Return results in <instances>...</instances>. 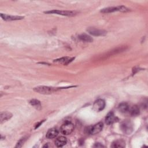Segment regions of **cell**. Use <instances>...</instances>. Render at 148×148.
<instances>
[{
    "instance_id": "6da1fadb",
    "label": "cell",
    "mask_w": 148,
    "mask_h": 148,
    "mask_svg": "<svg viewBox=\"0 0 148 148\" xmlns=\"http://www.w3.org/2000/svg\"><path fill=\"white\" fill-rule=\"evenodd\" d=\"M60 88H54L51 87H48V86H39L35 87L34 88V91L38 92L39 94H50L57 90H58Z\"/></svg>"
},
{
    "instance_id": "7a4b0ae2",
    "label": "cell",
    "mask_w": 148,
    "mask_h": 148,
    "mask_svg": "<svg viewBox=\"0 0 148 148\" xmlns=\"http://www.w3.org/2000/svg\"><path fill=\"white\" fill-rule=\"evenodd\" d=\"M129 10L130 9L124 6H119L116 7H109V8L102 9L101 10V12L103 13H112L117 11L121 12H128Z\"/></svg>"
},
{
    "instance_id": "3957f363",
    "label": "cell",
    "mask_w": 148,
    "mask_h": 148,
    "mask_svg": "<svg viewBox=\"0 0 148 148\" xmlns=\"http://www.w3.org/2000/svg\"><path fill=\"white\" fill-rule=\"evenodd\" d=\"M120 128L121 131L127 135H130L133 131L132 123L129 120H125L122 122Z\"/></svg>"
},
{
    "instance_id": "277c9868",
    "label": "cell",
    "mask_w": 148,
    "mask_h": 148,
    "mask_svg": "<svg viewBox=\"0 0 148 148\" xmlns=\"http://www.w3.org/2000/svg\"><path fill=\"white\" fill-rule=\"evenodd\" d=\"M74 130L73 124L69 121H66L64 123L61 127V132L64 135H69L71 134Z\"/></svg>"
},
{
    "instance_id": "5b68a950",
    "label": "cell",
    "mask_w": 148,
    "mask_h": 148,
    "mask_svg": "<svg viewBox=\"0 0 148 148\" xmlns=\"http://www.w3.org/2000/svg\"><path fill=\"white\" fill-rule=\"evenodd\" d=\"M103 125L102 122H99L98 123L95 124L93 126H90L87 128V133L88 134L94 135L101 132L103 128Z\"/></svg>"
},
{
    "instance_id": "8992f818",
    "label": "cell",
    "mask_w": 148,
    "mask_h": 148,
    "mask_svg": "<svg viewBox=\"0 0 148 148\" xmlns=\"http://www.w3.org/2000/svg\"><path fill=\"white\" fill-rule=\"evenodd\" d=\"M105 106V102L103 99H98L96 100L92 106V109L95 112H100L102 110Z\"/></svg>"
},
{
    "instance_id": "52a82bcc",
    "label": "cell",
    "mask_w": 148,
    "mask_h": 148,
    "mask_svg": "<svg viewBox=\"0 0 148 148\" xmlns=\"http://www.w3.org/2000/svg\"><path fill=\"white\" fill-rule=\"evenodd\" d=\"M45 13H54L62 16H73L76 14V13L73 11H68V10H53L50 11H47L45 12Z\"/></svg>"
},
{
    "instance_id": "ba28073f",
    "label": "cell",
    "mask_w": 148,
    "mask_h": 148,
    "mask_svg": "<svg viewBox=\"0 0 148 148\" xmlns=\"http://www.w3.org/2000/svg\"><path fill=\"white\" fill-rule=\"evenodd\" d=\"M87 31L88 32L89 34L94 36H104L106 34V31H105V30L97 29L92 27L88 28Z\"/></svg>"
},
{
    "instance_id": "9c48e42d",
    "label": "cell",
    "mask_w": 148,
    "mask_h": 148,
    "mask_svg": "<svg viewBox=\"0 0 148 148\" xmlns=\"http://www.w3.org/2000/svg\"><path fill=\"white\" fill-rule=\"evenodd\" d=\"M117 120L118 118L114 116V113L112 112H109L105 118V122L108 125L112 124L113 123L117 121Z\"/></svg>"
},
{
    "instance_id": "30bf717a",
    "label": "cell",
    "mask_w": 148,
    "mask_h": 148,
    "mask_svg": "<svg viewBox=\"0 0 148 148\" xmlns=\"http://www.w3.org/2000/svg\"><path fill=\"white\" fill-rule=\"evenodd\" d=\"M1 17L2 18L3 20L5 21H13V20H19L24 18L23 16H12L8 15L6 14H1Z\"/></svg>"
},
{
    "instance_id": "8fae6325",
    "label": "cell",
    "mask_w": 148,
    "mask_h": 148,
    "mask_svg": "<svg viewBox=\"0 0 148 148\" xmlns=\"http://www.w3.org/2000/svg\"><path fill=\"white\" fill-rule=\"evenodd\" d=\"M75 58L74 57H62L59 59L55 60L54 61V62L58 63V64H61L63 65H67L69 63H70Z\"/></svg>"
},
{
    "instance_id": "7c38bea8",
    "label": "cell",
    "mask_w": 148,
    "mask_h": 148,
    "mask_svg": "<svg viewBox=\"0 0 148 148\" xmlns=\"http://www.w3.org/2000/svg\"><path fill=\"white\" fill-rule=\"evenodd\" d=\"M12 117V114L8 112H1L0 114V121L2 124L8 120H9Z\"/></svg>"
},
{
    "instance_id": "4fadbf2b",
    "label": "cell",
    "mask_w": 148,
    "mask_h": 148,
    "mask_svg": "<svg viewBox=\"0 0 148 148\" xmlns=\"http://www.w3.org/2000/svg\"><path fill=\"white\" fill-rule=\"evenodd\" d=\"M58 134V131L55 128H53L50 129L46 133V138L48 139H53L56 138Z\"/></svg>"
},
{
    "instance_id": "5bb4252c",
    "label": "cell",
    "mask_w": 148,
    "mask_h": 148,
    "mask_svg": "<svg viewBox=\"0 0 148 148\" xmlns=\"http://www.w3.org/2000/svg\"><path fill=\"white\" fill-rule=\"evenodd\" d=\"M67 142L66 138L64 136H60L55 141V145L57 147H62L66 145Z\"/></svg>"
},
{
    "instance_id": "9a60e30c",
    "label": "cell",
    "mask_w": 148,
    "mask_h": 148,
    "mask_svg": "<svg viewBox=\"0 0 148 148\" xmlns=\"http://www.w3.org/2000/svg\"><path fill=\"white\" fill-rule=\"evenodd\" d=\"M128 111H129V113H130V114L132 116H136L140 113L139 108L137 105H134L132 107H131L130 108H129Z\"/></svg>"
},
{
    "instance_id": "2e32d148",
    "label": "cell",
    "mask_w": 148,
    "mask_h": 148,
    "mask_svg": "<svg viewBox=\"0 0 148 148\" xmlns=\"http://www.w3.org/2000/svg\"><path fill=\"white\" fill-rule=\"evenodd\" d=\"M125 146V142L122 140H117L113 142L111 145L112 147H124Z\"/></svg>"
},
{
    "instance_id": "e0dca14e",
    "label": "cell",
    "mask_w": 148,
    "mask_h": 148,
    "mask_svg": "<svg viewBox=\"0 0 148 148\" xmlns=\"http://www.w3.org/2000/svg\"><path fill=\"white\" fill-rule=\"evenodd\" d=\"M29 103L31 106H32L34 108H35L36 109L40 110L42 108L40 102L36 99H32L29 101Z\"/></svg>"
},
{
    "instance_id": "ac0fdd59",
    "label": "cell",
    "mask_w": 148,
    "mask_h": 148,
    "mask_svg": "<svg viewBox=\"0 0 148 148\" xmlns=\"http://www.w3.org/2000/svg\"><path fill=\"white\" fill-rule=\"evenodd\" d=\"M118 109L120 112L125 113L128 111L129 106L126 102H121L118 106Z\"/></svg>"
},
{
    "instance_id": "d6986e66",
    "label": "cell",
    "mask_w": 148,
    "mask_h": 148,
    "mask_svg": "<svg viewBox=\"0 0 148 148\" xmlns=\"http://www.w3.org/2000/svg\"><path fill=\"white\" fill-rule=\"evenodd\" d=\"M78 38L80 40L84 42H91L93 40V39L90 36L85 34H82L79 35Z\"/></svg>"
},
{
    "instance_id": "ffe728a7",
    "label": "cell",
    "mask_w": 148,
    "mask_h": 148,
    "mask_svg": "<svg viewBox=\"0 0 148 148\" xmlns=\"http://www.w3.org/2000/svg\"><path fill=\"white\" fill-rule=\"evenodd\" d=\"M25 140H26V139H25V137L21 138V139L17 142V145H16V147H21L22 146V145L24 144V142L25 141Z\"/></svg>"
},
{
    "instance_id": "44dd1931",
    "label": "cell",
    "mask_w": 148,
    "mask_h": 148,
    "mask_svg": "<svg viewBox=\"0 0 148 148\" xmlns=\"http://www.w3.org/2000/svg\"><path fill=\"white\" fill-rule=\"evenodd\" d=\"M94 147H104V146H103L102 145H101V144L99 143H96L94 145Z\"/></svg>"
},
{
    "instance_id": "7402d4cb",
    "label": "cell",
    "mask_w": 148,
    "mask_h": 148,
    "mask_svg": "<svg viewBox=\"0 0 148 148\" xmlns=\"http://www.w3.org/2000/svg\"><path fill=\"white\" fill-rule=\"evenodd\" d=\"M45 121V120H42V121H40V122H39L38 123H37L36 125H35V128L36 129V128H38L42 123H43V122H44Z\"/></svg>"
}]
</instances>
